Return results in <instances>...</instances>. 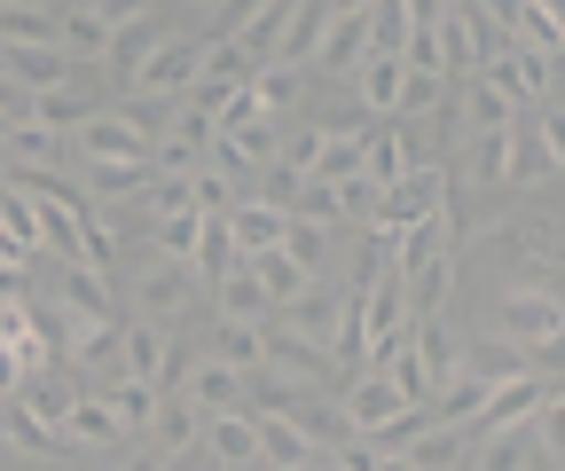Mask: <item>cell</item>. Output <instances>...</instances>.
Instances as JSON below:
<instances>
[{
	"instance_id": "cell-1",
	"label": "cell",
	"mask_w": 565,
	"mask_h": 471,
	"mask_svg": "<svg viewBox=\"0 0 565 471\" xmlns=\"http://www.w3.org/2000/svg\"><path fill=\"white\" fill-rule=\"evenodd\" d=\"M440 205H448V165H408L401 181L377 189L370 228H377V236H401V228H416L424 213H440Z\"/></svg>"
},
{
	"instance_id": "cell-2",
	"label": "cell",
	"mask_w": 565,
	"mask_h": 471,
	"mask_svg": "<svg viewBox=\"0 0 565 471\" xmlns=\"http://www.w3.org/2000/svg\"><path fill=\"white\" fill-rule=\"evenodd\" d=\"M557 291L550 283H511L503 299H494V339H511V346H550L557 339Z\"/></svg>"
},
{
	"instance_id": "cell-3",
	"label": "cell",
	"mask_w": 565,
	"mask_h": 471,
	"mask_svg": "<svg viewBox=\"0 0 565 471\" xmlns=\"http://www.w3.org/2000/svg\"><path fill=\"white\" fill-rule=\"evenodd\" d=\"M550 393H557V377H534V370H526V377H503V385L479 393V409L463 417V432H471V440H479V432H511V425H526V417L542 409Z\"/></svg>"
},
{
	"instance_id": "cell-4",
	"label": "cell",
	"mask_w": 565,
	"mask_h": 471,
	"mask_svg": "<svg viewBox=\"0 0 565 471\" xmlns=\"http://www.w3.org/2000/svg\"><path fill=\"white\" fill-rule=\"evenodd\" d=\"M338 409H345V432L362 440V432H377V425H393L401 409H416V400L393 385V377H377V370H353L345 385H338Z\"/></svg>"
},
{
	"instance_id": "cell-5",
	"label": "cell",
	"mask_w": 565,
	"mask_h": 471,
	"mask_svg": "<svg viewBox=\"0 0 565 471\" xmlns=\"http://www.w3.org/2000/svg\"><path fill=\"white\" fill-rule=\"evenodd\" d=\"M196 72H204V40H158V47H150V63L134 72V87H126V95L181 103V95L196 87Z\"/></svg>"
},
{
	"instance_id": "cell-6",
	"label": "cell",
	"mask_w": 565,
	"mask_h": 471,
	"mask_svg": "<svg viewBox=\"0 0 565 471\" xmlns=\"http://www.w3.org/2000/svg\"><path fill=\"white\" fill-rule=\"evenodd\" d=\"M118 377H141V385L166 393V385L181 377V346L166 339L158 322H126V330H118Z\"/></svg>"
},
{
	"instance_id": "cell-7",
	"label": "cell",
	"mask_w": 565,
	"mask_h": 471,
	"mask_svg": "<svg viewBox=\"0 0 565 471\" xmlns=\"http://www.w3.org/2000/svg\"><path fill=\"white\" fill-rule=\"evenodd\" d=\"M189 291H196V276L181 259H141L134 267V307H141V322H158V330L189 307Z\"/></svg>"
},
{
	"instance_id": "cell-8",
	"label": "cell",
	"mask_w": 565,
	"mask_h": 471,
	"mask_svg": "<svg viewBox=\"0 0 565 471\" xmlns=\"http://www.w3.org/2000/svg\"><path fill=\"white\" fill-rule=\"evenodd\" d=\"M181 400L204 417H228V409H252V377L228 370V362H189L181 370Z\"/></svg>"
},
{
	"instance_id": "cell-9",
	"label": "cell",
	"mask_w": 565,
	"mask_h": 471,
	"mask_svg": "<svg viewBox=\"0 0 565 471\" xmlns=\"http://www.w3.org/2000/svg\"><path fill=\"white\" fill-rule=\"evenodd\" d=\"M345 314H353V291H299L291 307H275V322L282 330H299L307 346H338V330H345Z\"/></svg>"
},
{
	"instance_id": "cell-10",
	"label": "cell",
	"mask_w": 565,
	"mask_h": 471,
	"mask_svg": "<svg viewBox=\"0 0 565 471\" xmlns=\"http://www.w3.org/2000/svg\"><path fill=\"white\" fill-rule=\"evenodd\" d=\"M150 150H158V142H141V133H134L110 103L79 126V158H87V165H150Z\"/></svg>"
},
{
	"instance_id": "cell-11",
	"label": "cell",
	"mask_w": 565,
	"mask_h": 471,
	"mask_svg": "<svg viewBox=\"0 0 565 471\" xmlns=\"http://www.w3.org/2000/svg\"><path fill=\"white\" fill-rule=\"evenodd\" d=\"M353 291H362V354L408 330V299H401V276H393V267H377V276L353 283Z\"/></svg>"
},
{
	"instance_id": "cell-12",
	"label": "cell",
	"mask_w": 565,
	"mask_h": 471,
	"mask_svg": "<svg viewBox=\"0 0 565 471\" xmlns=\"http://www.w3.org/2000/svg\"><path fill=\"white\" fill-rule=\"evenodd\" d=\"M471 181H534V142H526V126L479 133V142H471Z\"/></svg>"
},
{
	"instance_id": "cell-13",
	"label": "cell",
	"mask_w": 565,
	"mask_h": 471,
	"mask_svg": "<svg viewBox=\"0 0 565 471\" xmlns=\"http://www.w3.org/2000/svg\"><path fill=\"white\" fill-rule=\"evenodd\" d=\"M362 55H370V17H330L307 72H322V79H353V72H362Z\"/></svg>"
},
{
	"instance_id": "cell-14",
	"label": "cell",
	"mask_w": 565,
	"mask_h": 471,
	"mask_svg": "<svg viewBox=\"0 0 565 471\" xmlns=\"http://www.w3.org/2000/svg\"><path fill=\"white\" fill-rule=\"evenodd\" d=\"M401 299H408V322L448 314V299H456V251H433L424 267H408V276H401Z\"/></svg>"
},
{
	"instance_id": "cell-15",
	"label": "cell",
	"mask_w": 565,
	"mask_h": 471,
	"mask_svg": "<svg viewBox=\"0 0 565 471\" xmlns=\"http://www.w3.org/2000/svg\"><path fill=\"white\" fill-rule=\"evenodd\" d=\"M55 47H63L71 63H103L110 24H103V9H95V0H63V9H55Z\"/></svg>"
},
{
	"instance_id": "cell-16",
	"label": "cell",
	"mask_w": 565,
	"mask_h": 471,
	"mask_svg": "<svg viewBox=\"0 0 565 471\" xmlns=\"http://www.w3.org/2000/svg\"><path fill=\"white\" fill-rule=\"evenodd\" d=\"M55 440H63V448H118L126 425H118V409H110L103 393H79V400H71V417L55 425Z\"/></svg>"
},
{
	"instance_id": "cell-17",
	"label": "cell",
	"mask_w": 565,
	"mask_h": 471,
	"mask_svg": "<svg viewBox=\"0 0 565 471\" xmlns=\"http://www.w3.org/2000/svg\"><path fill=\"white\" fill-rule=\"evenodd\" d=\"M252 440H259V471H299L315 448H307V432L282 417V409H252Z\"/></svg>"
},
{
	"instance_id": "cell-18",
	"label": "cell",
	"mask_w": 565,
	"mask_h": 471,
	"mask_svg": "<svg viewBox=\"0 0 565 471\" xmlns=\"http://www.w3.org/2000/svg\"><path fill=\"white\" fill-rule=\"evenodd\" d=\"M87 63H71L63 47H9V79L24 95H47V87H79Z\"/></svg>"
},
{
	"instance_id": "cell-19",
	"label": "cell",
	"mask_w": 565,
	"mask_h": 471,
	"mask_svg": "<svg viewBox=\"0 0 565 471\" xmlns=\"http://www.w3.org/2000/svg\"><path fill=\"white\" fill-rule=\"evenodd\" d=\"M196 448H204L212 463H221V471H244V463H259V440H252V409H228V417H204Z\"/></svg>"
},
{
	"instance_id": "cell-20",
	"label": "cell",
	"mask_w": 565,
	"mask_h": 471,
	"mask_svg": "<svg viewBox=\"0 0 565 471\" xmlns=\"http://www.w3.org/2000/svg\"><path fill=\"white\" fill-rule=\"evenodd\" d=\"M322 24H330V0H291L282 9V32H275V63H315V47H322Z\"/></svg>"
},
{
	"instance_id": "cell-21",
	"label": "cell",
	"mask_w": 565,
	"mask_h": 471,
	"mask_svg": "<svg viewBox=\"0 0 565 471\" xmlns=\"http://www.w3.org/2000/svg\"><path fill=\"white\" fill-rule=\"evenodd\" d=\"M196 432H204V409H189L181 393H158V409H150V448L173 463V456L196 448Z\"/></svg>"
},
{
	"instance_id": "cell-22",
	"label": "cell",
	"mask_w": 565,
	"mask_h": 471,
	"mask_svg": "<svg viewBox=\"0 0 565 471\" xmlns=\"http://www.w3.org/2000/svg\"><path fill=\"white\" fill-rule=\"evenodd\" d=\"M166 32H158V17H126V24H110V47H103V72H118L126 87H134V72L150 63V47H158Z\"/></svg>"
},
{
	"instance_id": "cell-23",
	"label": "cell",
	"mask_w": 565,
	"mask_h": 471,
	"mask_svg": "<svg viewBox=\"0 0 565 471\" xmlns=\"http://www.w3.org/2000/svg\"><path fill=\"white\" fill-rule=\"evenodd\" d=\"M221 221H228L236 251L252 259V251H275V244H282V221H291V213H282V205H267V196H252V205H228Z\"/></svg>"
},
{
	"instance_id": "cell-24",
	"label": "cell",
	"mask_w": 565,
	"mask_h": 471,
	"mask_svg": "<svg viewBox=\"0 0 565 471\" xmlns=\"http://www.w3.org/2000/svg\"><path fill=\"white\" fill-rule=\"evenodd\" d=\"M71 400H79V385H71L63 370H32V377L17 385V409H24L32 425H63V417H71Z\"/></svg>"
},
{
	"instance_id": "cell-25",
	"label": "cell",
	"mask_w": 565,
	"mask_h": 471,
	"mask_svg": "<svg viewBox=\"0 0 565 471\" xmlns=\"http://www.w3.org/2000/svg\"><path fill=\"white\" fill-rule=\"evenodd\" d=\"M63 307H71V322H103L110 314V276L87 259H63Z\"/></svg>"
},
{
	"instance_id": "cell-26",
	"label": "cell",
	"mask_w": 565,
	"mask_h": 471,
	"mask_svg": "<svg viewBox=\"0 0 565 471\" xmlns=\"http://www.w3.org/2000/svg\"><path fill=\"white\" fill-rule=\"evenodd\" d=\"M40 259V228H32V205L17 189H0V267H32Z\"/></svg>"
},
{
	"instance_id": "cell-27",
	"label": "cell",
	"mask_w": 565,
	"mask_h": 471,
	"mask_svg": "<svg viewBox=\"0 0 565 471\" xmlns=\"http://www.w3.org/2000/svg\"><path fill=\"white\" fill-rule=\"evenodd\" d=\"M362 142H370V126H322V150H315L307 181H345V173H362Z\"/></svg>"
},
{
	"instance_id": "cell-28",
	"label": "cell",
	"mask_w": 565,
	"mask_h": 471,
	"mask_svg": "<svg viewBox=\"0 0 565 471\" xmlns=\"http://www.w3.org/2000/svg\"><path fill=\"white\" fill-rule=\"evenodd\" d=\"M479 385H503V377H526V346H511V339H494V330H487V339H471L463 354H456Z\"/></svg>"
},
{
	"instance_id": "cell-29",
	"label": "cell",
	"mask_w": 565,
	"mask_h": 471,
	"mask_svg": "<svg viewBox=\"0 0 565 471\" xmlns=\"http://www.w3.org/2000/svg\"><path fill=\"white\" fill-rule=\"evenodd\" d=\"M212 362H228V370H259L267 362V339H259V322H236V314H221L212 322Z\"/></svg>"
},
{
	"instance_id": "cell-30",
	"label": "cell",
	"mask_w": 565,
	"mask_h": 471,
	"mask_svg": "<svg viewBox=\"0 0 565 471\" xmlns=\"http://www.w3.org/2000/svg\"><path fill=\"white\" fill-rule=\"evenodd\" d=\"M236 267H244V251H236L228 221H204V228H196V251H189V276L221 283V276H236Z\"/></svg>"
},
{
	"instance_id": "cell-31",
	"label": "cell",
	"mask_w": 565,
	"mask_h": 471,
	"mask_svg": "<svg viewBox=\"0 0 565 471\" xmlns=\"http://www.w3.org/2000/svg\"><path fill=\"white\" fill-rule=\"evenodd\" d=\"M244 267H252V276H259V291H267L275 307H291L299 291H315V276H307V267H299L291 251H252Z\"/></svg>"
},
{
	"instance_id": "cell-32",
	"label": "cell",
	"mask_w": 565,
	"mask_h": 471,
	"mask_svg": "<svg viewBox=\"0 0 565 471\" xmlns=\"http://www.w3.org/2000/svg\"><path fill=\"white\" fill-rule=\"evenodd\" d=\"M353 95H362L370 118H393V95H401V55H362L353 72Z\"/></svg>"
},
{
	"instance_id": "cell-33",
	"label": "cell",
	"mask_w": 565,
	"mask_h": 471,
	"mask_svg": "<svg viewBox=\"0 0 565 471\" xmlns=\"http://www.w3.org/2000/svg\"><path fill=\"white\" fill-rule=\"evenodd\" d=\"M448 103V79L440 72H416V63H401V95H393V118L401 126H416V118H433Z\"/></svg>"
},
{
	"instance_id": "cell-34",
	"label": "cell",
	"mask_w": 565,
	"mask_h": 471,
	"mask_svg": "<svg viewBox=\"0 0 565 471\" xmlns=\"http://www.w3.org/2000/svg\"><path fill=\"white\" fill-rule=\"evenodd\" d=\"M24 118H40L47 133H79V126L95 118V103H87L79 87H47V95H32V103H24Z\"/></svg>"
},
{
	"instance_id": "cell-35",
	"label": "cell",
	"mask_w": 565,
	"mask_h": 471,
	"mask_svg": "<svg viewBox=\"0 0 565 471\" xmlns=\"http://www.w3.org/2000/svg\"><path fill=\"white\" fill-rule=\"evenodd\" d=\"M63 354L79 362V370H118V322H110V314H103V322H71Z\"/></svg>"
},
{
	"instance_id": "cell-36",
	"label": "cell",
	"mask_w": 565,
	"mask_h": 471,
	"mask_svg": "<svg viewBox=\"0 0 565 471\" xmlns=\"http://www.w3.org/2000/svg\"><path fill=\"white\" fill-rule=\"evenodd\" d=\"M252 95H259L267 118H282V110H299L307 79H299V63H259V72H252Z\"/></svg>"
},
{
	"instance_id": "cell-37",
	"label": "cell",
	"mask_w": 565,
	"mask_h": 471,
	"mask_svg": "<svg viewBox=\"0 0 565 471\" xmlns=\"http://www.w3.org/2000/svg\"><path fill=\"white\" fill-rule=\"evenodd\" d=\"M0 150H9V165H32V173H47V165H55V150H63V133H47L40 118H17Z\"/></svg>"
},
{
	"instance_id": "cell-38",
	"label": "cell",
	"mask_w": 565,
	"mask_h": 471,
	"mask_svg": "<svg viewBox=\"0 0 565 471\" xmlns=\"http://www.w3.org/2000/svg\"><path fill=\"white\" fill-rule=\"evenodd\" d=\"M0 47H55V9H32V0L0 9Z\"/></svg>"
},
{
	"instance_id": "cell-39",
	"label": "cell",
	"mask_w": 565,
	"mask_h": 471,
	"mask_svg": "<svg viewBox=\"0 0 565 471\" xmlns=\"http://www.w3.org/2000/svg\"><path fill=\"white\" fill-rule=\"evenodd\" d=\"M463 118H471V133H503V126H519V110H511L503 95H494L479 72L463 79Z\"/></svg>"
},
{
	"instance_id": "cell-40",
	"label": "cell",
	"mask_w": 565,
	"mask_h": 471,
	"mask_svg": "<svg viewBox=\"0 0 565 471\" xmlns=\"http://www.w3.org/2000/svg\"><path fill=\"white\" fill-rule=\"evenodd\" d=\"M221 314H236V322H267V314H275V299L259 291V276H252V267L221 276Z\"/></svg>"
},
{
	"instance_id": "cell-41",
	"label": "cell",
	"mask_w": 565,
	"mask_h": 471,
	"mask_svg": "<svg viewBox=\"0 0 565 471\" xmlns=\"http://www.w3.org/2000/svg\"><path fill=\"white\" fill-rule=\"evenodd\" d=\"M291 221H315V228H345V205H338V189H330V181H307V173H299V189H291Z\"/></svg>"
},
{
	"instance_id": "cell-42",
	"label": "cell",
	"mask_w": 565,
	"mask_h": 471,
	"mask_svg": "<svg viewBox=\"0 0 565 471\" xmlns=\"http://www.w3.org/2000/svg\"><path fill=\"white\" fill-rule=\"evenodd\" d=\"M189 205H196V213H204V221H221V213H228V205H236V181H228V173H221V165H212V158H204V165H196V173H189Z\"/></svg>"
},
{
	"instance_id": "cell-43",
	"label": "cell",
	"mask_w": 565,
	"mask_h": 471,
	"mask_svg": "<svg viewBox=\"0 0 565 471\" xmlns=\"http://www.w3.org/2000/svg\"><path fill=\"white\" fill-rule=\"evenodd\" d=\"M330 236H338V228H315V221H282V244H275V251H291V259L307 267V276H315V267L330 259Z\"/></svg>"
},
{
	"instance_id": "cell-44",
	"label": "cell",
	"mask_w": 565,
	"mask_h": 471,
	"mask_svg": "<svg viewBox=\"0 0 565 471\" xmlns=\"http://www.w3.org/2000/svg\"><path fill=\"white\" fill-rule=\"evenodd\" d=\"M103 400L118 409V425H126V432H141V425H150V409H158V385H141V377H118Z\"/></svg>"
},
{
	"instance_id": "cell-45",
	"label": "cell",
	"mask_w": 565,
	"mask_h": 471,
	"mask_svg": "<svg viewBox=\"0 0 565 471\" xmlns=\"http://www.w3.org/2000/svg\"><path fill=\"white\" fill-rule=\"evenodd\" d=\"M196 228H204V213H166V221H150V236H158V259H181V267H189V251H196Z\"/></svg>"
},
{
	"instance_id": "cell-46",
	"label": "cell",
	"mask_w": 565,
	"mask_h": 471,
	"mask_svg": "<svg viewBox=\"0 0 565 471\" xmlns=\"http://www.w3.org/2000/svg\"><path fill=\"white\" fill-rule=\"evenodd\" d=\"M0 432H9L24 456H63V440H55V425H32L24 409H17V400H9V409H0Z\"/></svg>"
},
{
	"instance_id": "cell-47",
	"label": "cell",
	"mask_w": 565,
	"mask_h": 471,
	"mask_svg": "<svg viewBox=\"0 0 565 471\" xmlns=\"http://www.w3.org/2000/svg\"><path fill=\"white\" fill-rule=\"evenodd\" d=\"M141 213L166 221V213H196L189 205V173H158V181H141Z\"/></svg>"
},
{
	"instance_id": "cell-48",
	"label": "cell",
	"mask_w": 565,
	"mask_h": 471,
	"mask_svg": "<svg viewBox=\"0 0 565 471\" xmlns=\"http://www.w3.org/2000/svg\"><path fill=\"white\" fill-rule=\"evenodd\" d=\"M110 110H118V118L141 133V142H158V133H166V118H173V103H158V95H118Z\"/></svg>"
},
{
	"instance_id": "cell-49",
	"label": "cell",
	"mask_w": 565,
	"mask_h": 471,
	"mask_svg": "<svg viewBox=\"0 0 565 471\" xmlns=\"http://www.w3.org/2000/svg\"><path fill=\"white\" fill-rule=\"evenodd\" d=\"M141 181H150V165H87L95 196H141Z\"/></svg>"
},
{
	"instance_id": "cell-50",
	"label": "cell",
	"mask_w": 565,
	"mask_h": 471,
	"mask_svg": "<svg viewBox=\"0 0 565 471\" xmlns=\"http://www.w3.org/2000/svg\"><path fill=\"white\" fill-rule=\"evenodd\" d=\"M252 17H259V0H221V32H212V40H236Z\"/></svg>"
},
{
	"instance_id": "cell-51",
	"label": "cell",
	"mask_w": 565,
	"mask_h": 471,
	"mask_svg": "<svg viewBox=\"0 0 565 471\" xmlns=\"http://www.w3.org/2000/svg\"><path fill=\"white\" fill-rule=\"evenodd\" d=\"M17 385H24V362H17L9 346H0V409H9V400H17Z\"/></svg>"
},
{
	"instance_id": "cell-52",
	"label": "cell",
	"mask_w": 565,
	"mask_h": 471,
	"mask_svg": "<svg viewBox=\"0 0 565 471\" xmlns=\"http://www.w3.org/2000/svg\"><path fill=\"white\" fill-rule=\"evenodd\" d=\"M103 24H126V17H150V0H95Z\"/></svg>"
},
{
	"instance_id": "cell-53",
	"label": "cell",
	"mask_w": 565,
	"mask_h": 471,
	"mask_svg": "<svg viewBox=\"0 0 565 471\" xmlns=\"http://www.w3.org/2000/svg\"><path fill=\"white\" fill-rule=\"evenodd\" d=\"M126 471H166V456H158V448H134V463H126Z\"/></svg>"
},
{
	"instance_id": "cell-54",
	"label": "cell",
	"mask_w": 565,
	"mask_h": 471,
	"mask_svg": "<svg viewBox=\"0 0 565 471\" xmlns=\"http://www.w3.org/2000/svg\"><path fill=\"white\" fill-rule=\"evenodd\" d=\"M377 0H330V17H370Z\"/></svg>"
},
{
	"instance_id": "cell-55",
	"label": "cell",
	"mask_w": 565,
	"mask_h": 471,
	"mask_svg": "<svg viewBox=\"0 0 565 471\" xmlns=\"http://www.w3.org/2000/svg\"><path fill=\"white\" fill-rule=\"evenodd\" d=\"M9 126H17V118H9V110H0V142H9Z\"/></svg>"
},
{
	"instance_id": "cell-56",
	"label": "cell",
	"mask_w": 565,
	"mask_h": 471,
	"mask_svg": "<svg viewBox=\"0 0 565 471\" xmlns=\"http://www.w3.org/2000/svg\"><path fill=\"white\" fill-rule=\"evenodd\" d=\"M189 9H221V0H189Z\"/></svg>"
},
{
	"instance_id": "cell-57",
	"label": "cell",
	"mask_w": 565,
	"mask_h": 471,
	"mask_svg": "<svg viewBox=\"0 0 565 471\" xmlns=\"http://www.w3.org/2000/svg\"><path fill=\"white\" fill-rule=\"evenodd\" d=\"M32 9H55V0H32Z\"/></svg>"
},
{
	"instance_id": "cell-58",
	"label": "cell",
	"mask_w": 565,
	"mask_h": 471,
	"mask_svg": "<svg viewBox=\"0 0 565 471\" xmlns=\"http://www.w3.org/2000/svg\"><path fill=\"white\" fill-rule=\"evenodd\" d=\"M0 9H17V0H0Z\"/></svg>"
},
{
	"instance_id": "cell-59",
	"label": "cell",
	"mask_w": 565,
	"mask_h": 471,
	"mask_svg": "<svg viewBox=\"0 0 565 471\" xmlns=\"http://www.w3.org/2000/svg\"><path fill=\"white\" fill-rule=\"evenodd\" d=\"M0 173H9V165H0ZM0 189H9V181H0Z\"/></svg>"
},
{
	"instance_id": "cell-60",
	"label": "cell",
	"mask_w": 565,
	"mask_h": 471,
	"mask_svg": "<svg viewBox=\"0 0 565 471\" xmlns=\"http://www.w3.org/2000/svg\"><path fill=\"white\" fill-rule=\"evenodd\" d=\"M542 9H557V0H542Z\"/></svg>"
},
{
	"instance_id": "cell-61",
	"label": "cell",
	"mask_w": 565,
	"mask_h": 471,
	"mask_svg": "<svg viewBox=\"0 0 565 471\" xmlns=\"http://www.w3.org/2000/svg\"><path fill=\"white\" fill-rule=\"evenodd\" d=\"M244 471H259V463H244Z\"/></svg>"
}]
</instances>
